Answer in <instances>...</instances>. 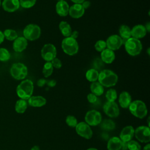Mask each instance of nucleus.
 I'll use <instances>...</instances> for the list:
<instances>
[{"label": "nucleus", "mask_w": 150, "mask_h": 150, "mask_svg": "<svg viewBox=\"0 0 150 150\" xmlns=\"http://www.w3.org/2000/svg\"><path fill=\"white\" fill-rule=\"evenodd\" d=\"M118 80L117 74L113 71L109 69H104L101 70L98 74V82L105 87H110L115 86Z\"/></svg>", "instance_id": "nucleus-1"}, {"label": "nucleus", "mask_w": 150, "mask_h": 150, "mask_svg": "<svg viewBox=\"0 0 150 150\" xmlns=\"http://www.w3.org/2000/svg\"><path fill=\"white\" fill-rule=\"evenodd\" d=\"M33 88L32 81L29 79H26L22 81L18 85L16 91L18 96L21 99L27 100L32 96Z\"/></svg>", "instance_id": "nucleus-2"}, {"label": "nucleus", "mask_w": 150, "mask_h": 150, "mask_svg": "<svg viewBox=\"0 0 150 150\" xmlns=\"http://www.w3.org/2000/svg\"><path fill=\"white\" fill-rule=\"evenodd\" d=\"M130 112L135 117L142 119L147 115L148 110L145 104L141 100H135L128 107Z\"/></svg>", "instance_id": "nucleus-3"}, {"label": "nucleus", "mask_w": 150, "mask_h": 150, "mask_svg": "<svg viewBox=\"0 0 150 150\" xmlns=\"http://www.w3.org/2000/svg\"><path fill=\"white\" fill-rule=\"evenodd\" d=\"M125 51L132 56H135L140 54L142 49V45L140 40L131 37L124 42Z\"/></svg>", "instance_id": "nucleus-4"}, {"label": "nucleus", "mask_w": 150, "mask_h": 150, "mask_svg": "<svg viewBox=\"0 0 150 150\" xmlns=\"http://www.w3.org/2000/svg\"><path fill=\"white\" fill-rule=\"evenodd\" d=\"M63 51L69 56H74L79 51V45L76 40L70 36L64 38L62 41Z\"/></svg>", "instance_id": "nucleus-5"}, {"label": "nucleus", "mask_w": 150, "mask_h": 150, "mask_svg": "<svg viewBox=\"0 0 150 150\" xmlns=\"http://www.w3.org/2000/svg\"><path fill=\"white\" fill-rule=\"evenodd\" d=\"M40 28L39 25L34 23H30L27 25L23 30V37L27 40H35L40 37Z\"/></svg>", "instance_id": "nucleus-6"}, {"label": "nucleus", "mask_w": 150, "mask_h": 150, "mask_svg": "<svg viewBox=\"0 0 150 150\" xmlns=\"http://www.w3.org/2000/svg\"><path fill=\"white\" fill-rule=\"evenodd\" d=\"M10 74L17 80H23L28 75V68L23 63H15L10 69Z\"/></svg>", "instance_id": "nucleus-7"}, {"label": "nucleus", "mask_w": 150, "mask_h": 150, "mask_svg": "<svg viewBox=\"0 0 150 150\" xmlns=\"http://www.w3.org/2000/svg\"><path fill=\"white\" fill-rule=\"evenodd\" d=\"M40 54L42 59H43L46 62H51L53 59L56 57V48L53 44H45L41 49Z\"/></svg>", "instance_id": "nucleus-8"}, {"label": "nucleus", "mask_w": 150, "mask_h": 150, "mask_svg": "<svg viewBox=\"0 0 150 150\" xmlns=\"http://www.w3.org/2000/svg\"><path fill=\"white\" fill-rule=\"evenodd\" d=\"M134 135L137 139L142 143L150 141V129L148 126H139L134 131Z\"/></svg>", "instance_id": "nucleus-9"}, {"label": "nucleus", "mask_w": 150, "mask_h": 150, "mask_svg": "<svg viewBox=\"0 0 150 150\" xmlns=\"http://www.w3.org/2000/svg\"><path fill=\"white\" fill-rule=\"evenodd\" d=\"M84 119L85 122L90 126H97L101 123L102 115L99 111L91 110L86 112Z\"/></svg>", "instance_id": "nucleus-10"}, {"label": "nucleus", "mask_w": 150, "mask_h": 150, "mask_svg": "<svg viewBox=\"0 0 150 150\" xmlns=\"http://www.w3.org/2000/svg\"><path fill=\"white\" fill-rule=\"evenodd\" d=\"M75 128L76 132L79 136L87 139H89L92 137V129L90 126L86 122H80Z\"/></svg>", "instance_id": "nucleus-11"}, {"label": "nucleus", "mask_w": 150, "mask_h": 150, "mask_svg": "<svg viewBox=\"0 0 150 150\" xmlns=\"http://www.w3.org/2000/svg\"><path fill=\"white\" fill-rule=\"evenodd\" d=\"M104 113L111 118H116L120 114V109L115 101H107L103 105Z\"/></svg>", "instance_id": "nucleus-12"}, {"label": "nucleus", "mask_w": 150, "mask_h": 150, "mask_svg": "<svg viewBox=\"0 0 150 150\" xmlns=\"http://www.w3.org/2000/svg\"><path fill=\"white\" fill-rule=\"evenodd\" d=\"M107 48L113 51L119 49L123 44V40L119 35H110L105 41Z\"/></svg>", "instance_id": "nucleus-13"}, {"label": "nucleus", "mask_w": 150, "mask_h": 150, "mask_svg": "<svg viewBox=\"0 0 150 150\" xmlns=\"http://www.w3.org/2000/svg\"><path fill=\"white\" fill-rule=\"evenodd\" d=\"M85 9L80 4H74L69 7V15L74 19H79L84 14Z\"/></svg>", "instance_id": "nucleus-14"}, {"label": "nucleus", "mask_w": 150, "mask_h": 150, "mask_svg": "<svg viewBox=\"0 0 150 150\" xmlns=\"http://www.w3.org/2000/svg\"><path fill=\"white\" fill-rule=\"evenodd\" d=\"M134 128L131 125H127L122 128L120 134V138L122 141L128 142L134 136Z\"/></svg>", "instance_id": "nucleus-15"}, {"label": "nucleus", "mask_w": 150, "mask_h": 150, "mask_svg": "<svg viewBox=\"0 0 150 150\" xmlns=\"http://www.w3.org/2000/svg\"><path fill=\"white\" fill-rule=\"evenodd\" d=\"M2 6L4 11L8 12H13L17 11L20 6L19 0H4Z\"/></svg>", "instance_id": "nucleus-16"}, {"label": "nucleus", "mask_w": 150, "mask_h": 150, "mask_svg": "<svg viewBox=\"0 0 150 150\" xmlns=\"http://www.w3.org/2000/svg\"><path fill=\"white\" fill-rule=\"evenodd\" d=\"M28 46V40L23 36L18 37L13 40L12 47L16 52H22Z\"/></svg>", "instance_id": "nucleus-17"}, {"label": "nucleus", "mask_w": 150, "mask_h": 150, "mask_svg": "<svg viewBox=\"0 0 150 150\" xmlns=\"http://www.w3.org/2000/svg\"><path fill=\"white\" fill-rule=\"evenodd\" d=\"M131 37L140 39L141 38H144L147 33V31L145 29L144 25L141 24H138L135 25L131 30Z\"/></svg>", "instance_id": "nucleus-18"}, {"label": "nucleus", "mask_w": 150, "mask_h": 150, "mask_svg": "<svg viewBox=\"0 0 150 150\" xmlns=\"http://www.w3.org/2000/svg\"><path fill=\"white\" fill-rule=\"evenodd\" d=\"M69 5L65 1H58L56 4V13L60 16H66L69 15Z\"/></svg>", "instance_id": "nucleus-19"}, {"label": "nucleus", "mask_w": 150, "mask_h": 150, "mask_svg": "<svg viewBox=\"0 0 150 150\" xmlns=\"http://www.w3.org/2000/svg\"><path fill=\"white\" fill-rule=\"evenodd\" d=\"M28 100V104L33 107H41L46 104V99L41 96H32Z\"/></svg>", "instance_id": "nucleus-20"}, {"label": "nucleus", "mask_w": 150, "mask_h": 150, "mask_svg": "<svg viewBox=\"0 0 150 150\" xmlns=\"http://www.w3.org/2000/svg\"><path fill=\"white\" fill-rule=\"evenodd\" d=\"M132 102V98L130 94L127 91H122L120 93L118 98V103L123 108H127Z\"/></svg>", "instance_id": "nucleus-21"}, {"label": "nucleus", "mask_w": 150, "mask_h": 150, "mask_svg": "<svg viewBox=\"0 0 150 150\" xmlns=\"http://www.w3.org/2000/svg\"><path fill=\"white\" fill-rule=\"evenodd\" d=\"M100 56L101 60L107 64H111L112 63L115 57L114 51L108 48L105 49L101 52Z\"/></svg>", "instance_id": "nucleus-22"}, {"label": "nucleus", "mask_w": 150, "mask_h": 150, "mask_svg": "<svg viewBox=\"0 0 150 150\" xmlns=\"http://www.w3.org/2000/svg\"><path fill=\"white\" fill-rule=\"evenodd\" d=\"M122 141L117 137H111L107 142V148L108 150H121Z\"/></svg>", "instance_id": "nucleus-23"}, {"label": "nucleus", "mask_w": 150, "mask_h": 150, "mask_svg": "<svg viewBox=\"0 0 150 150\" xmlns=\"http://www.w3.org/2000/svg\"><path fill=\"white\" fill-rule=\"evenodd\" d=\"M131 29L126 25H122L120 26L119 28V33L120 36L122 39L123 42L124 40H127L129 38L131 37Z\"/></svg>", "instance_id": "nucleus-24"}, {"label": "nucleus", "mask_w": 150, "mask_h": 150, "mask_svg": "<svg viewBox=\"0 0 150 150\" xmlns=\"http://www.w3.org/2000/svg\"><path fill=\"white\" fill-rule=\"evenodd\" d=\"M59 29L62 34L65 37H69L71 33L72 30L70 25L66 21H61L59 25Z\"/></svg>", "instance_id": "nucleus-25"}, {"label": "nucleus", "mask_w": 150, "mask_h": 150, "mask_svg": "<svg viewBox=\"0 0 150 150\" xmlns=\"http://www.w3.org/2000/svg\"><path fill=\"white\" fill-rule=\"evenodd\" d=\"M90 90L91 93L94 94L96 96H101L104 91V87L98 81L92 82L90 85Z\"/></svg>", "instance_id": "nucleus-26"}, {"label": "nucleus", "mask_w": 150, "mask_h": 150, "mask_svg": "<svg viewBox=\"0 0 150 150\" xmlns=\"http://www.w3.org/2000/svg\"><path fill=\"white\" fill-rule=\"evenodd\" d=\"M28 107V103L26 100L19 99L16 101L15 105V110L18 114H23Z\"/></svg>", "instance_id": "nucleus-27"}, {"label": "nucleus", "mask_w": 150, "mask_h": 150, "mask_svg": "<svg viewBox=\"0 0 150 150\" xmlns=\"http://www.w3.org/2000/svg\"><path fill=\"white\" fill-rule=\"evenodd\" d=\"M99 73L97 70L95 69H90L88 70L86 73V79L90 82L97 81L98 80Z\"/></svg>", "instance_id": "nucleus-28"}, {"label": "nucleus", "mask_w": 150, "mask_h": 150, "mask_svg": "<svg viewBox=\"0 0 150 150\" xmlns=\"http://www.w3.org/2000/svg\"><path fill=\"white\" fill-rule=\"evenodd\" d=\"M101 127L105 130H113L115 128V122L110 119H105L101 122Z\"/></svg>", "instance_id": "nucleus-29"}, {"label": "nucleus", "mask_w": 150, "mask_h": 150, "mask_svg": "<svg viewBox=\"0 0 150 150\" xmlns=\"http://www.w3.org/2000/svg\"><path fill=\"white\" fill-rule=\"evenodd\" d=\"M4 35L5 39L9 41H13L15 39H16L18 36V33L14 29H5L4 32Z\"/></svg>", "instance_id": "nucleus-30"}, {"label": "nucleus", "mask_w": 150, "mask_h": 150, "mask_svg": "<svg viewBox=\"0 0 150 150\" xmlns=\"http://www.w3.org/2000/svg\"><path fill=\"white\" fill-rule=\"evenodd\" d=\"M53 71V67L50 62H46L43 65L42 69V74L45 77L50 76Z\"/></svg>", "instance_id": "nucleus-31"}, {"label": "nucleus", "mask_w": 150, "mask_h": 150, "mask_svg": "<svg viewBox=\"0 0 150 150\" xmlns=\"http://www.w3.org/2000/svg\"><path fill=\"white\" fill-rule=\"evenodd\" d=\"M105 97L107 101H115L117 98V93L114 88H110L107 91Z\"/></svg>", "instance_id": "nucleus-32"}, {"label": "nucleus", "mask_w": 150, "mask_h": 150, "mask_svg": "<svg viewBox=\"0 0 150 150\" xmlns=\"http://www.w3.org/2000/svg\"><path fill=\"white\" fill-rule=\"evenodd\" d=\"M11 54L5 48H0V61L6 62L9 60Z\"/></svg>", "instance_id": "nucleus-33"}, {"label": "nucleus", "mask_w": 150, "mask_h": 150, "mask_svg": "<svg viewBox=\"0 0 150 150\" xmlns=\"http://www.w3.org/2000/svg\"><path fill=\"white\" fill-rule=\"evenodd\" d=\"M20 6L23 8L28 9L33 7L36 2V0H19Z\"/></svg>", "instance_id": "nucleus-34"}, {"label": "nucleus", "mask_w": 150, "mask_h": 150, "mask_svg": "<svg viewBox=\"0 0 150 150\" xmlns=\"http://www.w3.org/2000/svg\"><path fill=\"white\" fill-rule=\"evenodd\" d=\"M66 123L68 126L72 128H75L78 124L77 118L71 115H69L67 116L66 118Z\"/></svg>", "instance_id": "nucleus-35"}, {"label": "nucleus", "mask_w": 150, "mask_h": 150, "mask_svg": "<svg viewBox=\"0 0 150 150\" xmlns=\"http://www.w3.org/2000/svg\"><path fill=\"white\" fill-rule=\"evenodd\" d=\"M95 49L99 52H101L105 49L107 48L105 41L103 40H98L97 41L94 45Z\"/></svg>", "instance_id": "nucleus-36"}, {"label": "nucleus", "mask_w": 150, "mask_h": 150, "mask_svg": "<svg viewBox=\"0 0 150 150\" xmlns=\"http://www.w3.org/2000/svg\"><path fill=\"white\" fill-rule=\"evenodd\" d=\"M128 149L129 150H140L141 145L136 141L131 140L127 142Z\"/></svg>", "instance_id": "nucleus-37"}, {"label": "nucleus", "mask_w": 150, "mask_h": 150, "mask_svg": "<svg viewBox=\"0 0 150 150\" xmlns=\"http://www.w3.org/2000/svg\"><path fill=\"white\" fill-rule=\"evenodd\" d=\"M50 62H51L53 68L59 69L61 68L62 66V63L61 60L57 57H55L54 59H53Z\"/></svg>", "instance_id": "nucleus-38"}, {"label": "nucleus", "mask_w": 150, "mask_h": 150, "mask_svg": "<svg viewBox=\"0 0 150 150\" xmlns=\"http://www.w3.org/2000/svg\"><path fill=\"white\" fill-rule=\"evenodd\" d=\"M87 99L88 101L91 104L96 103L97 101V96L94 95L93 93H89L87 96Z\"/></svg>", "instance_id": "nucleus-39"}, {"label": "nucleus", "mask_w": 150, "mask_h": 150, "mask_svg": "<svg viewBox=\"0 0 150 150\" xmlns=\"http://www.w3.org/2000/svg\"><path fill=\"white\" fill-rule=\"evenodd\" d=\"M47 80H45V79H40L37 81V85L39 87L44 86L46 84Z\"/></svg>", "instance_id": "nucleus-40"}, {"label": "nucleus", "mask_w": 150, "mask_h": 150, "mask_svg": "<svg viewBox=\"0 0 150 150\" xmlns=\"http://www.w3.org/2000/svg\"><path fill=\"white\" fill-rule=\"evenodd\" d=\"M46 84L48 86L50 87H53L56 86V81L52 79V80H47Z\"/></svg>", "instance_id": "nucleus-41"}, {"label": "nucleus", "mask_w": 150, "mask_h": 150, "mask_svg": "<svg viewBox=\"0 0 150 150\" xmlns=\"http://www.w3.org/2000/svg\"><path fill=\"white\" fill-rule=\"evenodd\" d=\"M83 7L84 8V9H87L90 7V2L88 1H84L82 4H81Z\"/></svg>", "instance_id": "nucleus-42"}, {"label": "nucleus", "mask_w": 150, "mask_h": 150, "mask_svg": "<svg viewBox=\"0 0 150 150\" xmlns=\"http://www.w3.org/2000/svg\"><path fill=\"white\" fill-rule=\"evenodd\" d=\"M78 36H79V32H78V31H77V30H74V31H72V32H71V35H70V36L71 38L74 39H76L77 38Z\"/></svg>", "instance_id": "nucleus-43"}, {"label": "nucleus", "mask_w": 150, "mask_h": 150, "mask_svg": "<svg viewBox=\"0 0 150 150\" xmlns=\"http://www.w3.org/2000/svg\"><path fill=\"white\" fill-rule=\"evenodd\" d=\"M121 149L122 150H127L128 149V145H127V142L122 141V145H121Z\"/></svg>", "instance_id": "nucleus-44"}, {"label": "nucleus", "mask_w": 150, "mask_h": 150, "mask_svg": "<svg viewBox=\"0 0 150 150\" xmlns=\"http://www.w3.org/2000/svg\"><path fill=\"white\" fill-rule=\"evenodd\" d=\"M4 39H5V37H4V33L1 30H0V44H1L4 42Z\"/></svg>", "instance_id": "nucleus-45"}, {"label": "nucleus", "mask_w": 150, "mask_h": 150, "mask_svg": "<svg viewBox=\"0 0 150 150\" xmlns=\"http://www.w3.org/2000/svg\"><path fill=\"white\" fill-rule=\"evenodd\" d=\"M71 1H72L73 2H74V4H81L85 0H70Z\"/></svg>", "instance_id": "nucleus-46"}, {"label": "nucleus", "mask_w": 150, "mask_h": 150, "mask_svg": "<svg viewBox=\"0 0 150 150\" xmlns=\"http://www.w3.org/2000/svg\"><path fill=\"white\" fill-rule=\"evenodd\" d=\"M145 29H146V31L149 32V30H150V23H149V22H147V23L145 24Z\"/></svg>", "instance_id": "nucleus-47"}, {"label": "nucleus", "mask_w": 150, "mask_h": 150, "mask_svg": "<svg viewBox=\"0 0 150 150\" xmlns=\"http://www.w3.org/2000/svg\"><path fill=\"white\" fill-rule=\"evenodd\" d=\"M30 150H40V148L38 145H35L31 148Z\"/></svg>", "instance_id": "nucleus-48"}, {"label": "nucleus", "mask_w": 150, "mask_h": 150, "mask_svg": "<svg viewBox=\"0 0 150 150\" xmlns=\"http://www.w3.org/2000/svg\"><path fill=\"white\" fill-rule=\"evenodd\" d=\"M144 150H150V144H147L144 147Z\"/></svg>", "instance_id": "nucleus-49"}, {"label": "nucleus", "mask_w": 150, "mask_h": 150, "mask_svg": "<svg viewBox=\"0 0 150 150\" xmlns=\"http://www.w3.org/2000/svg\"><path fill=\"white\" fill-rule=\"evenodd\" d=\"M87 150H98V149L95 148H88Z\"/></svg>", "instance_id": "nucleus-50"}, {"label": "nucleus", "mask_w": 150, "mask_h": 150, "mask_svg": "<svg viewBox=\"0 0 150 150\" xmlns=\"http://www.w3.org/2000/svg\"><path fill=\"white\" fill-rule=\"evenodd\" d=\"M148 54L149 55V48H148Z\"/></svg>", "instance_id": "nucleus-51"}, {"label": "nucleus", "mask_w": 150, "mask_h": 150, "mask_svg": "<svg viewBox=\"0 0 150 150\" xmlns=\"http://www.w3.org/2000/svg\"><path fill=\"white\" fill-rule=\"evenodd\" d=\"M1 5H2V2H1V0H0V6Z\"/></svg>", "instance_id": "nucleus-52"}, {"label": "nucleus", "mask_w": 150, "mask_h": 150, "mask_svg": "<svg viewBox=\"0 0 150 150\" xmlns=\"http://www.w3.org/2000/svg\"><path fill=\"white\" fill-rule=\"evenodd\" d=\"M58 1H64V0H57Z\"/></svg>", "instance_id": "nucleus-53"}]
</instances>
